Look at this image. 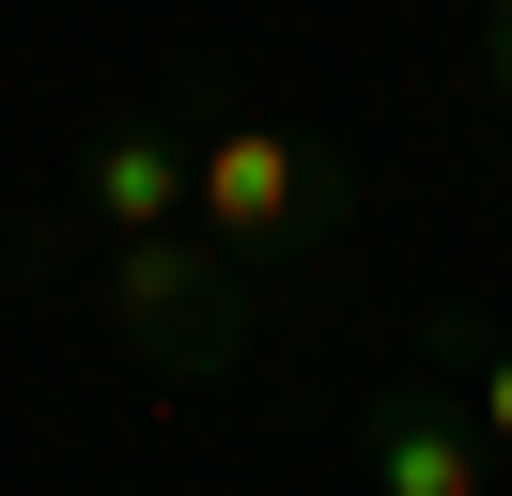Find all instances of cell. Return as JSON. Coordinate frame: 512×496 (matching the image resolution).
Instances as JSON below:
<instances>
[{"instance_id":"3","label":"cell","mask_w":512,"mask_h":496,"mask_svg":"<svg viewBox=\"0 0 512 496\" xmlns=\"http://www.w3.org/2000/svg\"><path fill=\"white\" fill-rule=\"evenodd\" d=\"M63 217H78V248L187 233V109H94L63 155Z\"/></svg>"},{"instance_id":"1","label":"cell","mask_w":512,"mask_h":496,"mask_svg":"<svg viewBox=\"0 0 512 496\" xmlns=\"http://www.w3.org/2000/svg\"><path fill=\"white\" fill-rule=\"evenodd\" d=\"M171 109H187V233L218 264H249L264 295H295L357 233V155L311 140V124H280V109H233L218 78H187Z\"/></svg>"},{"instance_id":"6","label":"cell","mask_w":512,"mask_h":496,"mask_svg":"<svg viewBox=\"0 0 512 496\" xmlns=\"http://www.w3.org/2000/svg\"><path fill=\"white\" fill-rule=\"evenodd\" d=\"M481 93L512 109V0H481Z\"/></svg>"},{"instance_id":"2","label":"cell","mask_w":512,"mask_h":496,"mask_svg":"<svg viewBox=\"0 0 512 496\" xmlns=\"http://www.w3.org/2000/svg\"><path fill=\"white\" fill-rule=\"evenodd\" d=\"M94 310H109V341H125L140 372H171V388H218V372L264 341V279H249V264H218L202 233L94 248Z\"/></svg>"},{"instance_id":"5","label":"cell","mask_w":512,"mask_h":496,"mask_svg":"<svg viewBox=\"0 0 512 496\" xmlns=\"http://www.w3.org/2000/svg\"><path fill=\"white\" fill-rule=\"evenodd\" d=\"M419 372H435V388L466 403V434L512 465V326H481V310H419Z\"/></svg>"},{"instance_id":"4","label":"cell","mask_w":512,"mask_h":496,"mask_svg":"<svg viewBox=\"0 0 512 496\" xmlns=\"http://www.w3.org/2000/svg\"><path fill=\"white\" fill-rule=\"evenodd\" d=\"M357 465H373V496H497L512 481L435 372H373V388H357Z\"/></svg>"}]
</instances>
